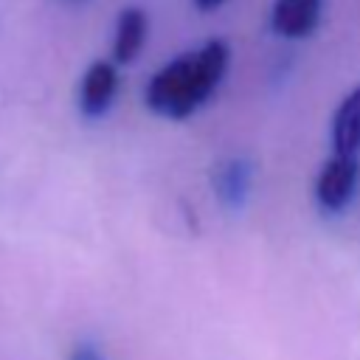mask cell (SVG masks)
<instances>
[{
  "mask_svg": "<svg viewBox=\"0 0 360 360\" xmlns=\"http://www.w3.org/2000/svg\"><path fill=\"white\" fill-rule=\"evenodd\" d=\"M323 14V0H276L270 8V25L278 37L304 39L309 37Z\"/></svg>",
  "mask_w": 360,
  "mask_h": 360,
  "instance_id": "cell-4",
  "label": "cell"
},
{
  "mask_svg": "<svg viewBox=\"0 0 360 360\" xmlns=\"http://www.w3.org/2000/svg\"><path fill=\"white\" fill-rule=\"evenodd\" d=\"M231 62V48L225 39H208L191 53H180L166 62L143 87V104L169 121H183L194 115L222 84Z\"/></svg>",
  "mask_w": 360,
  "mask_h": 360,
  "instance_id": "cell-1",
  "label": "cell"
},
{
  "mask_svg": "<svg viewBox=\"0 0 360 360\" xmlns=\"http://www.w3.org/2000/svg\"><path fill=\"white\" fill-rule=\"evenodd\" d=\"M222 3H225V0H194V6H197L200 11H205V14L214 11V8H219Z\"/></svg>",
  "mask_w": 360,
  "mask_h": 360,
  "instance_id": "cell-9",
  "label": "cell"
},
{
  "mask_svg": "<svg viewBox=\"0 0 360 360\" xmlns=\"http://www.w3.org/2000/svg\"><path fill=\"white\" fill-rule=\"evenodd\" d=\"M357 186H360V155L332 152V158L321 166L315 177V200L321 211L338 214L354 200Z\"/></svg>",
  "mask_w": 360,
  "mask_h": 360,
  "instance_id": "cell-2",
  "label": "cell"
},
{
  "mask_svg": "<svg viewBox=\"0 0 360 360\" xmlns=\"http://www.w3.org/2000/svg\"><path fill=\"white\" fill-rule=\"evenodd\" d=\"M214 183H217V191L225 202L231 205H239V200L245 197L248 191V183H250V166L242 160V158H231L228 163H222L214 174Z\"/></svg>",
  "mask_w": 360,
  "mask_h": 360,
  "instance_id": "cell-7",
  "label": "cell"
},
{
  "mask_svg": "<svg viewBox=\"0 0 360 360\" xmlns=\"http://www.w3.org/2000/svg\"><path fill=\"white\" fill-rule=\"evenodd\" d=\"M118 93V65L110 59H96L82 73L79 84V110L87 118H101Z\"/></svg>",
  "mask_w": 360,
  "mask_h": 360,
  "instance_id": "cell-3",
  "label": "cell"
},
{
  "mask_svg": "<svg viewBox=\"0 0 360 360\" xmlns=\"http://www.w3.org/2000/svg\"><path fill=\"white\" fill-rule=\"evenodd\" d=\"M332 152L360 155V84L343 96L332 115Z\"/></svg>",
  "mask_w": 360,
  "mask_h": 360,
  "instance_id": "cell-6",
  "label": "cell"
},
{
  "mask_svg": "<svg viewBox=\"0 0 360 360\" xmlns=\"http://www.w3.org/2000/svg\"><path fill=\"white\" fill-rule=\"evenodd\" d=\"M68 360H107V357L96 346H90V343H79V346H73Z\"/></svg>",
  "mask_w": 360,
  "mask_h": 360,
  "instance_id": "cell-8",
  "label": "cell"
},
{
  "mask_svg": "<svg viewBox=\"0 0 360 360\" xmlns=\"http://www.w3.org/2000/svg\"><path fill=\"white\" fill-rule=\"evenodd\" d=\"M149 39V17L141 6H124L115 20L112 34V62L115 65H132L143 45Z\"/></svg>",
  "mask_w": 360,
  "mask_h": 360,
  "instance_id": "cell-5",
  "label": "cell"
}]
</instances>
